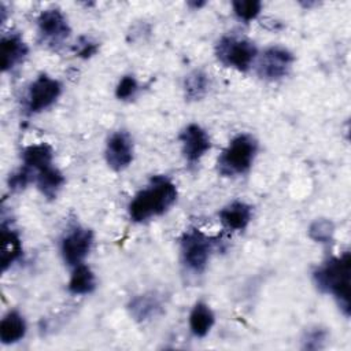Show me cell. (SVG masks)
Returning a JSON list of instances; mask_svg holds the SVG:
<instances>
[{"label": "cell", "mask_w": 351, "mask_h": 351, "mask_svg": "<svg viewBox=\"0 0 351 351\" xmlns=\"http://www.w3.org/2000/svg\"><path fill=\"white\" fill-rule=\"evenodd\" d=\"M176 184L166 176H155L129 203L128 211L133 222H145L165 214L177 200Z\"/></svg>", "instance_id": "obj_1"}, {"label": "cell", "mask_w": 351, "mask_h": 351, "mask_svg": "<svg viewBox=\"0 0 351 351\" xmlns=\"http://www.w3.org/2000/svg\"><path fill=\"white\" fill-rule=\"evenodd\" d=\"M350 277H351V256L344 252L340 256H333L319 265L314 273L313 280L317 288L328 295H332L344 315H350Z\"/></svg>", "instance_id": "obj_2"}, {"label": "cell", "mask_w": 351, "mask_h": 351, "mask_svg": "<svg viewBox=\"0 0 351 351\" xmlns=\"http://www.w3.org/2000/svg\"><path fill=\"white\" fill-rule=\"evenodd\" d=\"M258 152L256 140L247 133L237 134L221 152L217 167L223 177H236L247 173Z\"/></svg>", "instance_id": "obj_3"}, {"label": "cell", "mask_w": 351, "mask_h": 351, "mask_svg": "<svg viewBox=\"0 0 351 351\" xmlns=\"http://www.w3.org/2000/svg\"><path fill=\"white\" fill-rule=\"evenodd\" d=\"M213 245V240L206 233L196 228L188 229L180 240L181 261L186 270L200 274L208 263Z\"/></svg>", "instance_id": "obj_4"}, {"label": "cell", "mask_w": 351, "mask_h": 351, "mask_svg": "<svg viewBox=\"0 0 351 351\" xmlns=\"http://www.w3.org/2000/svg\"><path fill=\"white\" fill-rule=\"evenodd\" d=\"M215 53L223 66L239 71H247L254 63L258 51L254 43L247 38L223 36L217 44Z\"/></svg>", "instance_id": "obj_5"}, {"label": "cell", "mask_w": 351, "mask_h": 351, "mask_svg": "<svg viewBox=\"0 0 351 351\" xmlns=\"http://www.w3.org/2000/svg\"><path fill=\"white\" fill-rule=\"evenodd\" d=\"M62 93V84L47 75L40 74L27 88L25 108L27 114H38L51 106L59 99Z\"/></svg>", "instance_id": "obj_6"}, {"label": "cell", "mask_w": 351, "mask_h": 351, "mask_svg": "<svg viewBox=\"0 0 351 351\" xmlns=\"http://www.w3.org/2000/svg\"><path fill=\"white\" fill-rule=\"evenodd\" d=\"M295 60L293 53L285 47L271 45L263 51L258 60V75L267 81H276L285 77Z\"/></svg>", "instance_id": "obj_7"}, {"label": "cell", "mask_w": 351, "mask_h": 351, "mask_svg": "<svg viewBox=\"0 0 351 351\" xmlns=\"http://www.w3.org/2000/svg\"><path fill=\"white\" fill-rule=\"evenodd\" d=\"M38 36L43 43L56 47L70 36V25L59 8H47L37 18Z\"/></svg>", "instance_id": "obj_8"}, {"label": "cell", "mask_w": 351, "mask_h": 351, "mask_svg": "<svg viewBox=\"0 0 351 351\" xmlns=\"http://www.w3.org/2000/svg\"><path fill=\"white\" fill-rule=\"evenodd\" d=\"M93 244V233L90 229L75 226L70 229L60 241V254L69 266H77L89 254Z\"/></svg>", "instance_id": "obj_9"}, {"label": "cell", "mask_w": 351, "mask_h": 351, "mask_svg": "<svg viewBox=\"0 0 351 351\" xmlns=\"http://www.w3.org/2000/svg\"><path fill=\"white\" fill-rule=\"evenodd\" d=\"M104 156L108 167H111L112 170L121 171L126 169L133 162L134 156L133 140L130 134L125 130H118L112 133L107 140Z\"/></svg>", "instance_id": "obj_10"}, {"label": "cell", "mask_w": 351, "mask_h": 351, "mask_svg": "<svg viewBox=\"0 0 351 351\" xmlns=\"http://www.w3.org/2000/svg\"><path fill=\"white\" fill-rule=\"evenodd\" d=\"M184 158L188 163L199 162L211 147V140L207 132L197 123H189L178 136Z\"/></svg>", "instance_id": "obj_11"}, {"label": "cell", "mask_w": 351, "mask_h": 351, "mask_svg": "<svg viewBox=\"0 0 351 351\" xmlns=\"http://www.w3.org/2000/svg\"><path fill=\"white\" fill-rule=\"evenodd\" d=\"M130 317L137 322L149 321L163 311V299L156 292L140 293L130 299L128 304Z\"/></svg>", "instance_id": "obj_12"}, {"label": "cell", "mask_w": 351, "mask_h": 351, "mask_svg": "<svg viewBox=\"0 0 351 351\" xmlns=\"http://www.w3.org/2000/svg\"><path fill=\"white\" fill-rule=\"evenodd\" d=\"M1 70L11 71L19 66L27 55V45L18 33H8L3 36L0 43Z\"/></svg>", "instance_id": "obj_13"}, {"label": "cell", "mask_w": 351, "mask_h": 351, "mask_svg": "<svg viewBox=\"0 0 351 351\" xmlns=\"http://www.w3.org/2000/svg\"><path fill=\"white\" fill-rule=\"evenodd\" d=\"M219 221L223 228L232 232L244 230L252 219V207L245 202H232L225 206L219 214Z\"/></svg>", "instance_id": "obj_14"}, {"label": "cell", "mask_w": 351, "mask_h": 351, "mask_svg": "<svg viewBox=\"0 0 351 351\" xmlns=\"http://www.w3.org/2000/svg\"><path fill=\"white\" fill-rule=\"evenodd\" d=\"M34 182L40 193L44 197L52 200L56 199V196L59 195L60 189L66 182V178L58 167L51 165L34 173Z\"/></svg>", "instance_id": "obj_15"}, {"label": "cell", "mask_w": 351, "mask_h": 351, "mask_svg": "<svg viewBox=\"0 0 351 351\" xmlns=\"http://www.w3.org/2000/svg\"><path fill=\"white\" fill-rule=\"evenodd\" d=\"M27 325L23 315L15 310L8 311L0 322V341L5 346L18 343L26 335Z\"/></svg>", "instance_id": "obj_16"}, {"label": "cell", "mask_w": 351, "mask_h": 351, "mask_svg": "<svg viewBox=\"0 0 351 351\" xmlns=\"http://www.w3.org/2000/svg\"><path fill=\"white\" fill-rule=\"evenodd\" d=\"M53 159V151L47 143H38L27 145L22 151V163L26 169H29L33 176L36 171L51 166Z\"/></svg>", "instance_id": "obj_17"}, {"label": "cell", "mask_w": 351, "mask_h": 351, "mask_svg": "<svg viewBox=\"0 0 351 351\" xmlns=\"http://www.w3.org/2000/svg\"><path fill=\"white\" fill-rule=\"evenodd\" d=\"M22 255V241L19 234L1 223V269L5 271Z\"/></svg>", "instance_id": "obj_18"}, {"label": "cell", "mask_w": 351, "mask_h": 351, "mask_svg": "<svg viewBox=\"0 0 351 351\" xmlns=\"http://www.w3.org/2000/svg\"><path fill=\"white\" fill-rule=\"evenodd\" d=\"M215 322V315L210 306L204 302H197L189 313V329L193 336L204 337L211 330Z\"/></svg>", "instance_id": "obj_19"}, {"label": "cell", "mask_w": 351, "mask_h": 351, "mask_svg": "<svg viewBox=\"0 0 351 351\" xmlns=\"http://www.w3.org/2000/svg\"><path fill=\"white\" fill-rule=\"evenodd\" d=\"M70 293L73 295H89L96 288V277L89 266L80 263L74 266V270L70 276L69 285Z\"/></svg>", "instance_id": "obj_20"}, {"label": "cell", "mask_w": 351, "mask_h": 351, "mask_svg": "<svg viewBox=\"0 0 351 351\" xmlns=\"http://www.w3.org/2000/svg\"><path fill=\"white\" fill-rule=\"evenodd\" d=\"M210 88L208 75L202 70L191 71L184 80V95L188 101H197L206 96Z\"/></svg>", "instance_id": "obj_21"}, {"label": "cell", "mask_w": 351, "mask_h": 351, "mask_svg": "<svg viewBox=\"0 0 351 351\" xmlns=\"http://www.w3.org/2000/svg\"><path fill=\"white\" fill-rule=\"evenodd\" d=\"M308 236L319 244H329L335 237V223L328 218H317L308 226Z\"/></svg>", "instance_id": "obj_22"}, {"label": "cell", "mask_w": 351, "mask_h": 351, "mask_svg": "<svg viewBox=\"0 0 351 351\" xmlns=\"http://www.w3.org/2000/svg\"><path fill=\"white\" fill-rule=\"evenodd\" d=\"M234 15L244 22L255 19L262 11V3L259 0H234L232 1Z\"/></svg>", "instance_id": "obj_23"}, {"label": "cell", "mask_w": 351, "mask_h": 351, "mask_svg": "<svg viewBox=\"0 0 351 351\" xmlns=\"http://www.w3.org/2000/svg\"><path fill=\"white\" fill-rule=\"evenodd\" d=\"M328 340V332L324 328L314 326L306 330L302 337V347L304 350H321Z\"/></svg>", "instance_id": "obj_24"}, {"label": "cell", "mask_w": 351, "mask_h": 351, "mask_svg": "<svg viewBox=\"0 0 351 351\" xmlns=\"http://www.w3.org/2000/svg\"><path fill=\"white\" fill-rule=\"evenodd\" d=\"M138 90V82L133 75H123L115 88V96L119 100H130Z\"/></svg>", "instance_id": "obj_25"}, {"label": "cell", "mask_w": 351, "mask_h": 351, "mask_svg": "<svg viewBox=\"0 0 351 351\" xmlns=\"http://www.w3.org/2000/svg\"><path fill=\"white\" fill-rule=\"evenodd\" d=\"M97 49H99V44L88 37H80L77 45L74 47L75 55L82 59L92 58L97 52Z\"/></svg>", "instance_id": "obj_26"}, {"label": "cell", "mask_w": 351, "mask_h": 351, "mask_svg": "<svg viewBox=\"0 0 351 351\" xmlns=\"http://www.w3.org/2000/svg\"><path fill=\"white\" fill-rule=\"evenodd\" d=\"M188 4L191 7H193V8H200V7H203L206 4V1H189Z\"/></svg>", "instance_id": "obj_27"}]
</instances>
